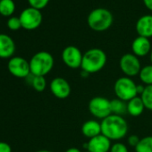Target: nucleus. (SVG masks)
I'll list each match as a JSON object with an SVG mask.
<instances>
[{
    "label": "nucleus",
    "mask_w": 152,
    "mask_h": 152,
    "mask_svg": "<svg viewBox=\"0 0 152 152\" xmlns=\"http://www.w3.org/2000/svg\"><path fill=\"white\" fill-rule=\"evenodd\" d=\"M140 97L144 104L145 108L152 111V85L145 86V89Z\"/></svg>",
    "instance_id": "obj_22"
},
{
    "label": "nucleus",
    "mask_w": 152,
    "mask_h": 152,
    "mask_svg": "<svg viewBox=\"0 0 152 152\" xmlns=\"http://www.w3.org/2000/svg\"><path fill=\"white\" fill-rule=\"evenodd\" d=\"M150 61H151V64H152V49H151V52H150Z\"/></svg>",
    "instance_id": "obj_33"
},
{
    "label": "nucleus",
    "mask_w": 152,
    "mask_h": 152,
    "mask_svg": "<svg viewBox=\"0 0 152 152\" xmlns=\"http://www.w3.org/2000/svg\"><path fill=\"white\" fill-rule=\"evenodd\" d=\"M136 31L140 37L149 39L152 37V15L141 16L136 23Z\"/></svg>",
    "instance_id": "obj_15"
},
{
    "label": "nucleus",
    "mask_w": 152,
    "mask_h": 152,
    "mask_svg": "<svg viewBox=\"0 0 152 152\" xmlns=\"http://www.w3.org/2000/svg\"><path fill=\"white\" fill-rule=\"evenodd\" d=\"M144 109L146 108L140 97L137 96L127 102V113L133 117L140 116L143 113Z\"/></svg>",
    "instance_id": "obj_17"
},
{
    "label": "nucleus",
    "mask_w": 152,
    "mask_h": 152,
    "mask_svg": "<svg viewBox=\"0 0 152 152\" xmlns=\"http://www.w3.org/2000/svg\"><path fill=\"white\" fill-rule=\"evenodd\" d=\"M19 18L22 23V28L28 31L39 28L42 23V14L40 10L31 7L24 9L21 13Z\"/></svg>",
    "instance_id": "obj_8"
},
{
    "label": "nucleus",
    "mask_w": 152,
    "mask_h": 152,
    "mask_svg": "<svg viewBox=\"0 0 152 152\" xmlns=\"http://www.w3.org/2000/svg\"><path fill=\"white\" fill-rule=\"evenodd\" d=\"M7 27L11 31H18L22 28V23L19 17L16 16H11L9 17L7 21Z\"/></svg>",
    "instance_id": "obj_24"
},
{
    "label": "nucleus",
    "mask_w": 152,
    "mask_h": 152,
    "mask_svg": "<svg viewBox=\"0 0 152 152\" xmlns=\"http://www.w3.org/2000/svg\"><path fill=\"white\" fill-rule=\"evenodd\" d=\"M107 61L106 53L100 48H91L83 54L81 69L89 74L101 71Z\"/></svg>",
    "instance_id": "obj_2"
},
{
    "label": "nucleus",
    "mask_w": 152,
    "mask_h": 152,
    "mask_svg": "<svg viewBox=\"0 0 152 152\" xmlns=\"http://www.w3.org/2000/svg\"><path fill=\"white\" fill-rule=\"evenodd\" d=\"M110 106H111V112L113 115H123L127 112V103L117 98L110 100Z\"/></svg>",
    "instance_id": "obj_18"
},
{
    "label": "nucleus",
    "mask_w": 152,
    "mask_h": 152,
    "mask_svg": "<svg viewBox=\"0 0 152 152\" xmlns=\"http://www.w3.org/2000/svg\"><path fill=\"white\" fill-rule=\"evenodd\" d=\"M136 152H152V136H146L140 140L135 147Z\"/></svg>",
    "instance_id": "obj_21"
},
{
    "label": "nucleus",
    "mask_w": 152,
    "mask_h": 152,
    "mask_svg": "<svg viewBox=\"0 0 152 152\" xmlns=\"http://www.w3.org/2000/svg\"><path fill=\"white\" fill-rule=\"evenodd\" d=\"M90 74L89 73H87L86 72H84V71H82V72H81V76L82 77H88Z\"/></svg>",
    "instance_id": "obj_31"
},
{
    "label": "nucleus",
    "mask_w": 152,
    "mask_h": 152,
    "mask_svg": "<svg viewBox=\"0 0 152 152\" xmlns=\"http://www.w3.org/2000/svg\"><path fill=\"white\" fill-rule=\"evenodd\" d=\"M114 91L117 99L128 102L138 96V85L132 78L123 76L115 81Z\"/></svg>",
    "instance_id": "obj_5"
},
{
    "label": "nucleus",
    "mask_w": 152,
    "mask_h": 152,
    "mask_svg": "<svg viewBox=\"0 0 152 152\" xmlns=\"http://www.w3.org/2000/svg\"><path fill=\"white\" fill-rule=\"evenodd\" d=\"M15 52L14 39L7 35L0 33V58H11Z\"/></svg>",
    "instance_id": "obj_14"
},
{
    "label": "nucleus",
    "mask_w": 152,
    "mask_h": 152,
    "mask_svg": "<svg viewBox=\"0 0 152 152\" xmlns=\"http://www.w3.org/2000/svg\"><path fill=\"white\" fill-rule=\"evenodd\" d=\"M49 89L52 94L59 99L68 98L72 91L69 83L63 77L54 78L49 84Z\"/></svg>",
    "instance_id": "obj_11"
},
{
    "label": "nucleus",
    "mask_w": 152,
    "mask_h": 152,
    "mask_svg": "<svg viewBox=\"0 0 152 152\" xmlns=\"http://www.w3.org/2000/svg\"><path fill=\"white\" fill-rule=\"evenodd\" d=\"M0 1H1V0H0Z\"/></svg>",
    "instance_id": "obj_35"
},
{
    "label": "nucleus",
    "mask_w": 152,
    "mask_h": 152,
    "mask_svg": "<svg viewBox=\"0 0 152 152\" xmlns=\"http://www.w3.org/2000/svg\"><path fill=\"white\" fill-rule=\"evenodd\" d=\"M82 132L83 136L89 140L101 134V123L97 120H88L84 122L82 126Z\"/></svg>",
    "instance_id": "obj_16"
},
{
    "label": "nucleus",
    "mask_w": 152,
    "mask_h": 152,
    "mask_svg": "<svg viewBox=\"0 0 152 152\" xmlns=\"http://www.w3.org/2000/svg\"><path fill=\"white\" fill-rule=\"evenodd\" d=\"M15 11V4L14 0H1L0 1V15L11 17Z\"/></svg>",
    "instance_id": "obj_19"
},
{
    "label": "nucleus",
    "mask_w": 152,
    "mask_h": 152,
    "mask_svg": "<svg viewBox=\"0 0 152 152\" xmlns=\"http://www.w3.org/2000/svg\"><path fill=\"white\" fill-rule=\"evenodd\" d=\"M109 152H129V150L125 144L122 142H115L112 144Z\"/></svg>",
    "instance_id": "obj_26"
},
{
    "label": "nucleus",
    "mask_w": 152,
    "mask_h": 152,
    "mask_svg": "<svg viewBox=\"0 0 152 152\" xmlns=\"http://www.w3.org/2000/svg\"><path fill=\"white\" fill-rule=\"evenodd\" d=\"M31 84L36 91L42 92L43 91H45L47 87V81L44 76L32 75V78L31 80Z\"/></svg>",
    "instance_id": "obj_23"
},
{
    "label": "nucleus",
    "mask_w": 152,
    "mask_h": 152,
    "mask_svg": "<svg viewBox=\"0 0 152 152\" xmlns=\"http://www.w3.org/2000/svg\"><path fill=\"white\" fill-rule=\"evenodd\" d=\"M139 77L145 86L152 85V64H147L141 67Z\"/></svg>",
    "instance_id": "obj_20"
},
{
    "label": "nucleus",
    "mask_w": 152,
    "mask_h": 152,
    "mask_svg": "<svg viewBox=\"0 0 152 152\" xmlns=\"http://www.w3.org/2000/svg\"><path fill=\"white\" fill-rule=\"evenodd\" d=\"M132 54L138 57L145 56L151 52V43L148 38L137 37L132 44Z\"/></svg>",
    "instance_id": "obj_13"
},
{
    "label": "nucleus",
    "mask_w": 152,
    "mask_h": 152,
    "mask_svg": "<svg viewBox=\"0 0 152 152\" xmlns=\"http://www.w3.org/2000/svg\"><path fill=\"white\" fill-rule=\"evenodd\" d=\"M36 152H52V151H50V150H47V149H41V150H38V151H36Z\"/></svg>",
    "instance_id": "obj_32"
},
{
    "label": "nucleus",
    "mask_w": 152,
    "mask_h": 152,
    "mask_svg": "<svg viewBox=\"0 0 152 152\" xmlns=\"http://www.w3.org/2000/svg\"><path fill=\"white\" fill-rule=\"evenodd\" d=\"M111 146V140L102 133L84 143V148L90 152H109Z\"/></svg>",
    "instance_id": "obj_12"
},
{
    "label": "nucleus",
    "mask_w": 152,
    "mask_h": 152,
    "mask_svg": "<svg viewBox=\"0 0 152 152\" xmlns=\"http://www.w3.org/2000/svg\"><path fill=\"white\" fill-rule=\"evenodd\" d=\"M140 138H139V136L138 135H135V134H132V135H130V136H128V138H127V143L131 146V147H136L137 146V144L139 143V141H140Z\"/></svg>",
    "instance_id": "obj_27"
},
{
    "label": "nucleus",
    "mask_w": 152,
    "mask_h": 152,
    "mask_svg": "<svg viewBox=\"0 0 152 152\" xmlns=\"http://www.w3.org/2000/svg\"><path fill=\"white\" fill-rule=\"evenodd\" d=\"M83 54L75 46H68L62 52V60L64 64L71 69H78L82 66Z\"/></svg>",
    "instance_id": "obj_10"
},
{
    "label": "nucleus",
    "mask_w": 152,
    "mask_h": 152,
    "mask_svg": "<svg viewBox=\"0 0 152 152\" xmlns=\"http://www.w3.org/2000/svg\"><path fill=\"white\" fill-rule=\"evenodd\" d=\"M86 152H90V151H86Z\"/></svg>",
    "instance_id": "obj_34"
},
{
    "label": "nucleus",
    "mask_w": 152,
    "mask_h": 152,
    "mask_svg": "<svg viewBox=\"0 0 152 152\" xmlns=\"http://www.w3.org/2000/svg\"><path fill=\"white\" fill-rule=\"evenodd\" d=\"M128 124L122 115H110L101 120V133L110 140H120L128 133Z\"/></svg>",
    "instance_id": "obj_1"
},
{
    "label": "nucleus",
    "mask_w": 152,
    "mask_h": 152,
    "mask_svg": "<svg viewBox=\"0 0 152 152\" xmlns=\"http://www.w3.org/2000/svg\"><path fill=\"white\" fill-rule=\"evenodd\" d=\"M9 72L17 78H27L31 74L30 61L22 56H13L7 64Z\"/></svg>",
    "instance_id": "obj_9"
},
{
    "label": "nucleus",
    "mask_w": 152,
    "mask_h": 152,
    "mask_svg": "<svg viewBox=\"0 0 152 152\" xmlns=\"http://www.w3.org/2000/svg\"><path fill=\"white\" fill-rule=\"evenodd\" d=\"M143 2H144V5L146 6V7L152 11V0H143Z\"/></svg>",
    "instance_id": "obj_29"
},
{
    "label": "nucleus",
    "mask_w": 152,
    "mask_h": 152,
    "mask_svg": "<svg viewBox=\"0 0 152 152\" xmlns=\"http://www.w3.org/2000/svg\"><path fill=\"white\" fill-rule=\"evenodd\" d=\"M55 64L53 56L48 51L36 53L30 60L31 73L34 76H45L48 74Z\"/></svg>",
    "instance_id": "obj_3"
},
{
    "label": "nucleus",
    "mask_w": 152,
    "mask_h": 152,
    "mask_svg": "<svg viewBox=\"0 0 152 152\" xmlns=\"http://www.w3.org/2000/svg\"><path fill=\"white\" fill-rule=\"evenodd\" d=\"M90 28L95 31H105L113 23V15L110 11L105 8L92 10L87 19Z\"/></svg>",
    "instance_id": "obj_4"
},
{
    "label": "nucleus",
    "mask_w": 152,
    "mask_h": 152,
    "mask_svg": "<svg viewBox=\"0 0 152 152\" xmlns=\"http://www.w3.org/2000/svg\"><path fill=\"white\" fill-rule=\"evenodd\" d=\"M0 152H12V148L7 142L0 141Z\"/></svg>",
    "instance_id": "obj_28"
},
{
    "label": "nucleus",
    "mask_w": 152,
    "mask_h": 152,
    "mask_svg": "<svg viewBox=\"0 0 152 152\" xmlns=\"http://www.w3.org/2000/svg\"><path fill=\"white\" fill-rule=\"evenodd\" d=\"M89 111L90 113L98 119H105L110 115L111 112V106L110 100L104 97H94L89 102Z\"/></svg>",
    "instance_id": "obj_6"
},
{
    "label": "nucleus",
    "mask_w": 152,
    "mask_h": 152,
    "mask_svg": "<svg viewBox=\"0 0 152 152\" xmlns=\"http://www.w3.org/2000/svg\"><path fill=\"white\" fill-rule=\"evenodd\" d=\"M28 2H29L31 7L36 8L38 10H41L47 7V5L49 2V0H28Z\"/></svg>",
    "instance_id": "obj_25"
},
{
    "label": "nucleus",
    "mask_w": 152,
    "mask_h": 152,
    "mask_svg": "<svg viewBox=\"0 0 152 152\" xmlns=\"http://www.w3.org/2000/svg\"><path fill=\"white\" fill-rule=\"evenodd\" d=\"M65 152H82L78 148H70L65 150Z\"/></svg>",
    "instance_id": "obj_30"
},
{
    "label": "nucleus",
    "mask_w": 152,
    "mask_h": 152,
    "mask_svg": "<svg viewBox=\"0 0 152 152\" xmlns=\"http://www.w3.org/2000/svg\"><path fill=\"white\" fill-rule=\"evenodd\" d=\"M119 67L124 74L130 78L139 75L141 70V64L139 57L130 53L124 54L121 56L119 61Z\"/></svg>",
    "instance_id": "obj_7"
}]
</instances>
